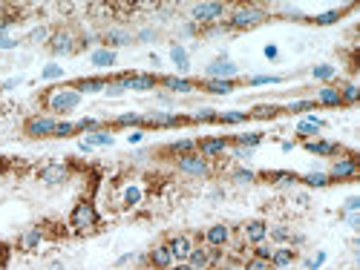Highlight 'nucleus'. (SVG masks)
I'll use <instances>...</instances> for the list:
<instances>
[{
	"instance_id": "nucleus-1",
	"label": "nucleus",
	"mask_w": 360,
	"mask_h": 270,
	"mask_svg": "<svg viewBox=\"0 0 360 270\" xmlns=\"http://www.w3.org/2000/svg\"><path fill=\"white\" fill-rule=\"evenodd\" d=\"M98 227V210L92 201H78L69 213V230L72 233H92Z\"/></svg>"
},
{
	"instance_id": "nucleus-2",
	"label": "nucleus",
	"mask_w": 360,
	"mask_h": 270,
	"mask_svg": "<svg viewBox=\"0 0 360 270\" xmlns=\"http://www.w3.org/2000/svg\"><path fill=\"white\" fill-rule=\"evenodd\" d=\"M78 103H81V92H75V89H52L49 95H46V110H52L55 115H66V112L78 110Z\"/></svg>"
},
{
	"instance_id": "nucleus-3",
	"label": "nucleus",
	"mask_w": 360,
	"mask_h": 270,
	"mask_svg": "<svg viewBox=\"0 0 360 270\" xmlns=\"http://www.w3.org/2000/svg\"><path fill=\"white\" fill-rule=\"evenodd\" d=\"M265 17H268L265 9H259V6H236L228 17V29H239V32L254 29V26H259Z\"/></svg>"
},
{
	"instance_id": "nucleus-4",
	"label": "nucleus",
	"mask_w": 360,
	"mask_h": 270,
	"mask_svg": "<svg viewBox=\"0 0 360 270\" xmlns=\"http://www.w3.org/2000/svg\"><path fill=\"white\" fill-rule=\"evenodd\" d=\"M46 46H49L52 55H75V52L81 49V40H78V35L72 29H58L49 35Z\"/></svg>"
},
{
	"instance_id": "nucleus-5",
	"label": "nucleus",
	"mask_w": 360,
	"mask_h": 270,
	"mask_svg": "<svg viewBox=\"0 0 360 270\" xmlns=\"http://www.w3.org/2000/svg\"><path fill=\"white\" fill-rule=\"evenodd\" d=\"M176 170L184 175H193V178H202V175L211 173L207 167V158H202L199 153H187V155H179L176 158Z\"/></svg>"
},
{
	"instance_id": "nucleus-6",
	"label": "nucleus",
	"mask_w": 360,
	"mask_h": 270,
	"mask_svg": "<svg viewBox=\"0 0 360 270\" xmlns=\"http://www.w3.org/2000/svg\"><path fill=\"white\" fill-rule=\"evenodd\" d=\"M55 118L52 115H32L26 124H23V132L29 135V138H46V135H52L55 132Z\"/></svg>"
},
{
	"instance_id": "nucleus-7",
	"label": "nucleus",
	"mask_w": 360,
	"mask_h": 270,
	"mask_svg": "<svg viewBox=\"0 0 360 270\" xmlns=\"http://www.w3.org/2000/svg\"><path fill=\"white\" fill-rule=\"evenodd\" d=\"M225 12H228L225 3H196L191 9V17L196 23H216L219 17H225Z\"/></svg>"
},
{
	"instance_id": "nucleus-8",
	"label": "nucleus",
	"mask_w": 360,
	"mask_h": 270,
	"mask_svg": "<svg viewBox=\"0 0 360 270\" xmlns=\"http://www.w3.org/2000/svg\"><path fill=\"white\" fill-rule=\"evenodd\" d=\"M167 247H170L173 262H187V256H191L193 247H196V241H193V236H187V233H173L167 239Z\"/></svg>"
},
{
	"instance_id": "nucleus-9",
	"label": "nucleus",
	"mask_w": 360,
	"mask_h": 270,
	"mask_svg": "<svg viewBox=\"0 0 360 270\" xmlns=\"http://www.w3.org/2000/svg\"><path fill=\"white\" fill-rule=\"evenodd\" d=\"M187 264H191L193 270H211L213 264H216V250L207 247V244H202V247H193L191 256H187Z\"/></svg>"
},
{
	"instance_id": "nucleus-10",
	"label": "nucleus",
	"mask_w": 360,
	"mask_h": 270,
	"mask_svg": "<svg viewBox=\"0 0 360 270\" xmlns=\"http://www.w3.org/2000/svg\"><path fill=\"white\" fill-rule=\"evenodd\" d=\"M202 241L213 250H222L231 241V227L228 224H211L205 233H202Z\"/></svg>"
},
{
	"instance_id": "nucleus-11",
	"label": "nucleus",
	"mask_w": 360,
	"mask_h": 270,
	"mask_svg": "<svg viewBox=\"0 0 360 270\" xmlns=\"http://www.w3.org/2000/svg\"><path fill=\"white\" fill-rule=\"evenodd\" d=\"M354 175H357V161H354L352 155H349V158H337L329 170L331 181H352Z\"/></svg>"
},
{
	"instance_id": "nucleus-12",
	"label": "nucleus",
	"mask_w": 360,
	"mask_h": 270,
	"mask_svg": "<svg viewBox=\"0 0 360 270\" xmlns=\"http://www.w3.org/2000/svg\"><path fill=\"white\" fill-rule=\"evenodd\" d=\"M147 262L153 264V267H159V270H170V267H173V256H170L167 241H156L153 247H150V253H147Z\"/></svg>"
},
{
	"instance_id": "nucleus-13",
	"label": "nucleus",
	"mask_w": 360,
	"mask_h": 270,
	"mask_svg": "<svg viewBox=\"0 0 360 270\" xmlns=\"http://www.w3.org/2000/svg\"><path fill=\"white\" fill-rule=\"evenodd\" d=\"M294 259H297V250L291 247V244H274V253H271V267L274 270H286V267H291L294 264Z\"/></svg>"
},
{
	"instance_id": "nucleus-14",
	"label": "nucleus",
	"mask_w": 360,
	"mask_h": 270,
	"mask_svg": "<svg viewBox=\"0 0 360 270\" xmlns=\"http://www.w3.org/2000/svg\"><path fill=\"white\" fill-rule=\"evenodd\" d=\"M184 121L187 118L176 115V112H150V115H141V124H147V127H179Z\"/></svg>"
},
{
	"instance_id": "nucleus-15",
	"label": "nucleus",
	"mask_w": 360,
	"mask_h": 270,
	"mask_svg": "<svg viewBox=\"0 0 360 270\" xmlns=\"http://www.w3.org/2000/svg\"><path fill=\"white\" fill-rule=\"evenodd\" d=\"M207 78H222V80H234L236 75H239V66L231 64V60H213V64H207L205 69Z\"/></svg>"
},
{
	"instance_id": "nucleus-16",
	"label": "nucleus",
	"mask_w": 360,
	"mask_h": 270,
	"mask_svg": "<svg viewBox=\"0 0 360 270\" xmlns=\"http://www.w3.org/2000/svg\"><path fill=\"white\" fill-rule=\"evenodd\" d=\"M228 150V138H202L196 141V153L202 155V158H216V155H222Z\"/></svg>"
},
{
	"instance_id": "nucleus-17",
	"label": "nucleus",
	"mask_w": 360,
	"mask_h": 270,
	"mask_svg": "<svg viewBox=\"0 0 360 270\" xmlns=\"http://www.w3.org/2000/svg\"><path fill=\"white\" fill-rule=\"evenodd\" d=\"M37 178L44 184H64L66 178H69V167H66V164H46Z\"/></svg>"
},
{
	"instance_id": "nucleus-18",
	"label": "nucleus",
	"mask_w": 360,
	"mask_h": 270,
	"mask_svg": "<svg viewBox=\"0 0 360 270\" xmlns=\"http://www.w3.org/2000/svg\"><path fill=\"white\" fill-rule=\"evenodd\" d=\"M242 239L251 241V244H259V241L268 239V221H248V224L242 227Z\"/></svg>"
},
{
	"instance_id": "nucleus-19",
	"label": "nucleus",
	"mask_w": 360,
	"mask_h": 270,
	"mask_svg": "<svg viewBox=\"0 0 360 270\" xmlns=\"http://www.w3.org/2000/svg\"><path fill=\"white\" fill-rule=\"evenodd\" d=\"M41 241H44V230H41V227H29V230H23V233L17 236V247L32 253V250L41 247Z\"/></svg>"
},
{
	"instance_id": "nucleus-20",
	"label": "nucleus",
	"mask_w": 360,
	"mask_h": 270,
	"mask_svg": "<svg viewBox=\"0 0 360 270\" xmlns=\"http://www.w3.org/2000/svg\"><path fill=\"white\" fill-rule=\"evenodd\" d=\"M234 80H222V78H205L202 84H199V89H205V92H211V95H231L234 92Z\"/></svg>"
},
{
	"instance_id": "nucleus-21",
	"label": "nucleus",
	"mask_w": 360,
	"mask_h": 270,
	"mask_svg": "<svg viewBox=\"0 0 360 270\" xmlns=\"http://www.w3.org/2000/svg\"><path fill=\"white\" fill-rule=\"evenodd\" d=\"M104 44H107V49L116 52L118 46H130L132 44V35L127 29H107V32H104Z\"/></svg>"
},
{
	"instance_id": "nucleus-22",
	"label": "nucleus",
	"mask_w": 360,
	"mask_h": 270,
	"mask_svg": "<svg viewBox=\"0 0 360 270\" xmlns=\"http://www.w3.org/2000/svg\"><path fill=\"white\" fill-rule=\"evenodd\" d=\"M337 95H340V103L354 107V103L360 101V87L354 80H343V84H337Z\"/></svg>"
},
{
	"instance_id": "nucleus-23",
	"label": "nucleus",
	"mask_w": 360,
	"mask_h": 270,
	"mask_svg": "<svg viewBox=\"0 0 360 270\" xmlns=\"http://www.w3.org/2000/svg\"><path fill=\"white\" fill-rule=\"evenodd\" d=\"M302 147L309 150L311 155H334L340 150L334 141H320V138H309V141H302Z\"/></svg>"
},
{
	"instance_id": "nucleus-24",
	"label": "nucleus",
	"mask_w": 360,
	"mask_h": 270,
	"mask_svg": "<svg viewBox=\"0 0 360 270\" xmlns=\"http://www.w3.org/2000/svg\"><path fill=\"white\" fill-rule=\"evenodd\" d=\"M159 84H162L164 89H170V92H179V95H184V92H191L193 87V80L187 78H176V75H167V78H159Z\"/></svg>"
},
{
	"instance_id": "nucleus-25",
	"label": "nucleus",
	"mask_w": 360,
	"mask_h": 270,
	"mask_svg": "<svg viewBox=\"0 0 360 270\" xmlns=\"http://www.w3.org/2000/svg\"><path fill=\"white\" fill-rule=\"evenodd\" d=\"M124 78H127V89H139V92H147L159 84L156 75H124Z\"/></svg>"
},
{
	"instance_id": "nucleus-26",
	"label": "nucleus",
	"mask_w": 360,
	"mask_h": 270,
	"mask_svg": "<svg viewBox=\"0 0 360 270\" xmlns=\"http://www.w3.org/2000/svg\"><path fill=\"white\" fill-rule=\"evenodd\" d=\"M317 130H323V121H320V118H302L300 124H297V135H300L302 141H309L311 135H317Z\"/></svg>"
},
{
	"instance_id": "nucleus-27",
	"label": "nucleus",
	"mask_w": 360,
	"mask_h": 270,
	"mask_svg": "<svg viewBox=\"0 0 360 270\" xmlns=\"http://www.w3.org/2000/svg\"><path fill=\"white\" fill-rule=\"evenodd\" d=\"M314 101L323 103V107H343V103H340V95H337V87H320Z\"/></svg>"
},
{
	"instance_id": "nucleus-28",
	"label": "nucleus",
	"mask_w": 360,
	"mask_h": 270,
	"mask_svg": "<svg viewBox=\"0 0 360 270\" xmlns=\"http://www.w3.org/2000/svg\"><path fill=\"white\" fill-rule=\"evenodd\" d=\"M72 87H75V92H81V95L84 92H101V89L107 87V80L104 78H81V80H75Z\"/></svg>"
},
{
	"instance_id": "nucleus-29",
	"label": "nucleus",
	"mask_w": 360,
	"mask_h": 270,
	"mask_svg": "<svg viewBox=\"0 0 360 270\" xmlns=\"http://www.w3.org/2000/svg\"><path fill=\"white\" fill-rule=\"evenodd\" d=\"M92 64H96L98 69L112 66V64H116V52H112V49H96V52H92Z\"/></svg>"
},
{
	"instance_id": "nucleus-30",
	"label": "nucleus",
	"mask_w": 360,
	"mask_h": 270,
	"mask_svg": "<svg viewBox=\"0 0 360 270\" xmlns=\"http://www.w3.org/2000/svg\"><path fill=\"white\" fill-rule=\"evenodd\" d=\"M167 153H179V155L196 153V141H193V138H182V141H173V144H167Z\"/></svg>"
},
{
	"instance_id": "nucleus-31",
	"label": "nucleus",
	"mask_w": 360,
	"mask_h": 270,
	"mask_svg": "<svg viewBox=\"0 0 360 270\" xmlns=\"http://www.w3.org/2000/svg\"><path fill=\"white\" fill-rule=\"evenodd\" d=\"M104 92L110 98H116V95H124L127 92V78L121 75V78H116V80H107V87H104Z\"/></svg>"
},
{
	"instance_id": "nucleus-32",
	"label": "nucleus",
	"mask_w": 360,
	"mask_h": 270,
	"mask_svg": "<svg viewBox=\"0 0 360 270\" xmlns=\"http://www.w3.org/2000/svg\"><path fill=\"white\" fill-rule=\"evenodd\" d=\"M268 236H271L277 244H286V241H291V230H288L286 224H274V227H268Z\"/></svg>"
},
{
	"instance_id": "nucleus-33",
	"label": "nucleus",
	"mask_w": 360,
	"mask_h": 270,
	"mask_svg": "<svg viewBox=\"0 0 360 270\" xmlns=\"http://www.w3.org/2000/svg\"><path fill=\"white\" fill-rule=\"evenodd\" d=\"M216 121L219 124H242V121H248V112H216Z\"/></svg>"
},
{
	"instance_id": "nucleus-34",
	"label": "nucleus",
	"mask_w": 360,
	"mask_h": 270,
	"mask_svg": "<svg viewBox=\"0 0 360 270\" xmlns=\"http://www.w3.org/2000/svg\"><path fill=\"white\" fill-rule=\"evenodd\" d=\"M302 181L309 184V187H329L331 178L326 173H309V175H302Z\"/></svg>"
},
{
	"instance_id": "nucleus-35",
	"label": "nucleus",
	"mask_w": 360,
	"mask_h": 270,
	"mask_svg": "<svg viewBox=\"0 0 360 270\" xmlns=\"http://www.w3.org/2000/svg\"><path fill=\"white\" fill-rule=\"evenodd\" d=\"M112 124L118 127H132V124H141V115L139 112H121V115L112 118Z\"/></svg>"
},
{
	"instance_id": "nucleus-36",
	"label": "nucleus",
	"mask_w": 360,
	"mask_h": 270,
	"mask_svg": "<svg viewBox=\"0 0 360 270\" xmlns=\"http://www.w3.org/2000/svg\"><path fill=\"white\" fill-rule=\"evenodd\" d=\"M234 141L239 147H245V150H254L257 144H262V135H259V132H251V135H236Z\"/></svg>"
},
{
	"instance_id": "nucleus-37",
	"label": "nucleus",
	"mask_w": 360,
	"mask_h": 270,
	"mask_svg": "<svg viewBox=\"0 0 360 270\" xmlns=\"http://www.w3.org/2000/svg\"><path fill=\"white\" fill-rule=\"evenodd\" d=\"M72 132H78V130H75V124H72V121H58V124H55V132H52V135H55V138H69Z\"/></svg>"
},
{
	"instance_id": "nucleus-38",
	"label": "nucleus",
	"mask_w": 360,
	"mask_h": 270,
	"mask_svg": "<svg viewBox=\"0 0 360 270\" xmlns=\"http://www.w3.org/2000/svg\"><path fill=\"white\" fill-rule=\"evenodd\" d=\"M311 75H314L317 80H331L334 75H337V69H334L331 64H326V66H314V69H311Z\"/></svg>"
},
{
	"instance_id": "nucleus-39",
	"label": "nucleus",
	"mask_w": 360,
	"mask_h": 270,
	"mask_svg": "<svg viewBox=\"0 0 360 270\" xmlns=\"http://www.w3.org/2000/svg\"><path fill=\"white\" fill-rule=\"evenodd\" d=\"M242 270H274V267H271L268 259H257V256H251L248 262L242 264Z\"/></svg>"
},
{
	"instance_id": "nucleus-40",
	"label": "nucleus",
	"mask_w": 360,
	"mask_h": 270,
	"mask_svg": "<svg viewBox=\"0 0 360 270\" xmlns=\"http://www.w3.org/2000/svg\"><path fill=\"white\" fill-rule=\"evenodd\" d=\"M300 181L294 173H274V184H279V187H294V184Z\"/></svg>"
},
{
	"instance_id": "nucleus-41",
	"label": "nucleus",
	"mask_w": 360,
	"mask_h": 270,
	"mask_svg": "<svg viewBox=\"0 0 360 270\" xmlns=\"http://www.w3.org/2000/svg\"><path fill=\"white\" fill-rule=\"evenodd\" d=\"M89 144H92V147H110L112 144V135H110V132H101V130H98V132H92V135H89Z\"/></svg>"
},
{
	"instance_id": "nucleus-42",
	"label": "nucleus",
	"mask_w": 360,
	"mask_h": 270,
	"mask_svg": "<svg viewBox=\"0 0 360 270\" xmlns=\"http://www.w3.org/2000/svg\"><path fill=\"white\" fill-rule=\"evenodd\" d=\"M170 58L176 60L179 69H187V66H191V64H187V52H184L182 46H173V49H170Z\"/></svg>"
},
{
	"instance_id": "nucleus-43",
	"label": "nucleus",
	"mask_w": 360,
	"mask_h": 270,
	"mask_svg": "<svg viewBox=\"0 0 360 270\" xmlns=\"http://www.w3.org/2000/svg\"><path fill=\"white\" fill-rule=\"evenodd\" d=\"M282 80V75H254V78H248L251 87H259V84H279Z\"/></svg>"
},
{
	"instance_id": "nucleus-44",
	"label": "nucleus",
	"mask_w": 360,
	"mask_h": 270,
	"mask_svg": "<svg viewBox=\"0 0 360 270\" xmlns=\"http://www.w3.org/2000/svg\"><path fill=\"white\" fill-rule=\"evenodd\" d=\"M279 112V107H254V112H248V118H274Z\"/></svg>"
},
{
	"instance_id": "nucleus-45",
	"label": "nucleus",
	"mask_w": 360,
	"mask_h": 270,
	"mask_svg": "<svg viewBox=\"0 0 360 270\" xmlns=\"http://www.w3.org/2000/svg\"><path fill=\"white\" fill-rule=\"evenodd\" d=\"M75 130L84 132V130H101V121L98 118H81V121H75Z\"/></svg>"
},
{
	"instance_id": "nucleus-46",
	"label": "nucleus",
	"mask_w": 360,
	"mask_h": 270,
	"mask_svg": "<svg viewBox=\"0 0 360 270\" xmlns=\"http://www.w3.org/2000/svg\"><path fill=\"white\" fill-rule=\"evenodd\" d=\"M337 20H340V12H323V15L314 17L317 26H331V23H337Z\"/></svg>"
},
{
	"instance_id": "nucleus-47",
	"label": "nucleus",
	"mask_w": 360,
	"mask_h": 270,
	"mask_svg": "<svg viewBox=\"0 0 360 270\" xmlns=\"http://www.w3.org/2000/svg\"><path fill=\"white\" fill-rule=\"evenodd\" d=\"M271 253H274V244H268V241L254 244V256H257V259H271Z\"/></svg>"
},
{
	"instance_id": "nucleus-48",
	"label": "nucleus",
	"mask_w": 360,
	"mask_h": 270,
	"mask_svg": "<svg viewBox=\"0 0 360 270\" xmlns=\"http://www.w3.org/2000/svg\"><path fill=\"white\" fill-rule=\"evenodd\" d=\"M49 35H52V32L46 29V26H37V29H32L29 35H26V40H32V44H41V40H46Z\"/></svg>"
},
{
	"instance_id": "nucleus-49",
	"label": "nucleus",
	"mask_w": 360,
	"mask_h": 270,
	"mask_svg": "<svg viewBox=\"0 0 360 270\" xmlns=\"http://www.w3.org/2000/svg\"><path fill=\"white\" fill-rule=\"evenodd\" d=\"M234 181L236 184H254V181H257V175L251 173V170H236V173H234Z\"/></svg>"
},
{
	"instance_id": "nucleus-50",
	"label": "nucleus",
	"mask_w": 360,
	"mask_h": 270,
	"mask_svg": "<svg viewBox=\"0 0 360 270\" xmlns=\"http://www.w3.org/2000/svg\"><path fill=\"white\" fill-rule=\"evenodd\" d=\"M191 121H216V110H196Z\"/></svg>"
},
{
	"instance_id": "nucleus-51",
	"label": "nucleus",
	"mask_w": 360,
	"mask_h": 270,
	"mask_svg": "<svg viewBox=\"0 0 360 270\" xmlns=\"http://www.w3.org/2000/svg\"><path fill=\"white\" fill-rule=\"evenodd\" d=\"M288 112H306V110H314V101H294L286 107Z\"/></svg>"
},
{
	"instance_id": "nucleus-52",
	"label": "nucleus",
	"mask_w": 360,
	"mask_h": 270,
	"mask_svg": "<svg viewBox=\"0 0 360 270\" xmlns=\"http://www.w3.org/2000/svg\"><path fill=\"white\" fill-rule=\"evenodd\" d=\"M61 75H64V69H61L58 64H49V66L44 69V78H46V80H49V78H61Z\"/></svg>"
},
{
	"instance_id": "nucleus-53",
	"label": "nucleus",
	"mask_w": 360,
	"mask_h": 270,
	"mask_svg": "<svg viewBox=\"0 0 360 270\" xmlns=\"http://www.w3.org/2000/svg\"><path fill=\"white\" fill-rule=\"evenodd\" d=\"M360 207V198L352 196V198H346V204H343V213H354Z\"/></svg>"
},
{
	"instance_id": "nucleus-54",
	"label": "nucleus",
	"mask_w": 360,
	"mask_h": 270,
	"mask_svg": "<svg viewBox=\"0 0 360 270\" xmlns=\"http://www.w3.org/2000/svg\"><path fill=\"white\" fill-rule=\"evenodd\" d=\"M320 264H323V253H317L314 259H311V262H306V267H309V270H317Z\"/></svg>"
},
{
	"instance_id": "nucleus-55",
	"label": "nucleus",
	"mask_w": 360,
	"mask_h": 270,
	"mask_svg": "<svg viewBox=\"0 0 360 270\" xmlns=\"http://www.w3.org/2000/svg\"><path fill=\"white\" fill-rule=\"evenodd\" d=\"M17 46V40H12V37H3L0 35V49H15Z\"/></svg>"
},
{
	"instance_id": "nucleus-56",
	"label": "nucleus",
	"mask_w": 360,
	"mask_h": 270,
	"mask_svg": "<svg viewBox=\"0 0 360 270\" xmlns=\"http://www.w3.org/2000/svg\"><path fill=\"white\" fill-rule=\"evenodd\" d=\"M343 216H346V221H349V227H354V230L360 227V219L354 216V213H343Z\"/></svg>"
},
{
	"instance_id": "nucleus-57",
	"label": "nucleus",
	"mask_w": 360,
	"mask_h": 270,
	"mask_svg": "<svg viewBox=\"0 0 360 270\" xmlns=\"http://www.w3.org/2000/svg\"><path fill=\"white\" fill-rule=\"evenodd\" d=\"M216 270H242V267H239L236 262H225V264H219Z\"/></svg>"
},
{
	"instance_id": "nucleus-58",
	"label": "nucleus",
	"mask_w": 360,
	"mask_h": 270,
	"mask_svg": "<svg viewBox=\"0 0 360 270\" xmlns=\"http://www.w3.org/2000/svg\"><path fill=\"white\" fill-rule=\"evenodd\" d=\"M170 270H193V267L187 262H173V267H170Z\"/></svg>"
},
{
	"instance_id": "nucleus-59",
	"label": "nucleus",
	"mask_w": 360,
	"mask_h": 270,
	"mask_svg": "<svg viewBox=\"0 0 360 270\" xmlns=\"http://www.w3.org/2000/svg\"><path fill=\"white\" fill-rule=\"evenodd\" d=\"M236 155H239V158H251V150H245V147H236Z\"/></svg>"
},
{
	"instance_id": "nucleus-60",
	"label": "nucleus",
	"mask_w": 360,
	"mask_h": 270,
	"mask_svg": "<svg viewBox=\"0 0 360 270\" xmlns=\"http://www.w3.org/2000/svg\"><path fill=\"white\" fill-rule=\"evenodd\" d=\"M6 259H9V253H6V247H3V244H0V267H3V264H6Z\"/></svg>"
},
{
	"instance_id": "nucleus-61",
	"label": "nucleus",
	"mask_w": 360,
	"mask_h": 270,
	"mask_svg": "<svg viewBox=\"0 0 360 270\" xmlns=\"http://www.w3.org/2000/svg\"><path fill=\"white\" fill-rule=\"evenodd\" d=\"M139 37H141V40H150V37H153V32H150V29H141Z\"/></svg>"
},
{
	"instance_id": "nucleus-62",
	"label": "nucleus",
	"mask_w": 360,
	"mask_h": 270,
	"mask_svg": "<svg viewBox=\"0 0 360 270\" xmlns=\"http://www.w3.org/2000/svg\"><path fill=\"white\" fill-rule=\"evenodd\" d=\"M265 55L268 58H277V46H265Z\"/></svg>"
},
{
	"instance_id": "nucleus-63",
	"label": "nucleus",
	"mask_w": 360,
	"mask_h": 270,
	"mask_svg": "<svg viewBox=\"0 0 360 270\" xmlns=\"http://www.w3.org/2000/svg\"><path fill=\"white\" fill-rule=\"evenodd\" d=\"M49 270H64V264H52V267Z\"/></svg>"
}]
</instances>
